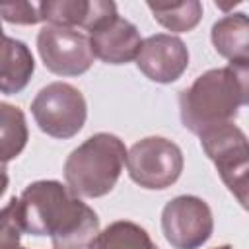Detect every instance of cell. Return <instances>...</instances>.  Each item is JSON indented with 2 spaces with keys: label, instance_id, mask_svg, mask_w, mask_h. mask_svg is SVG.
<instances>
[{
  "label": "cell",
  "instance_id": "6",
  "mask_svg": "<svg viewBox=\"0 0 249 249\" xmlns=\"http://www.w3.org/2000/svg\"><path fill=\"white\" fill-rule=\"evenodd\" d=\"M200 146L208 160L214 163L224 185L247 208V171H249V150L245 132L233 124H222L202 132Z\"/></svg>",
  "mask_w": 249,
  "mask_h": 249
},
{
  "label": "cell",
  "instance_id": "9",
  "mask_svg": "<svg viewBox=\"0 0 249 249\" xmlns=\"http://www.w3.org/2000/svg\"><path fill=\"white\" fill-rule=\"evenodd\" d=\"M138 70L156 84H171L189 66V49L171 33H156L142 41L136 54Z\"/></svg>",
  "mask_w": 249,
  "mask_h": 249
},
{
  "label": "cell",
  "instance_id": "15",
  "mask_svg": "<svg viewBox=\"0 0 249 249\" xmlns=\"http://www.w3.org/2000/svg\"><path fill=\"white\" fill-rule=\"evenodd\" d=\"M29 130L19 107L0 101V163L16 160L27 146Z\"/></svg>",
  "mask_w": 249,
  "mask_h": 249
},
{
  "label": "cell",
  "instance_id": "21",
  "mask_svg": "<svg viewBox=\"0 0 249 249\" xmlns=\"http://www.w3.org/2000/svg\"><path fill=\"white\" fill-rule=\"evenodd\" d=\"M4 39V29H2V19H0V41Z\"/></svg>",
  "mask_w": 249,
  "mask_h": 249
},
{
  "label": "cell",
  "instance_id": "20",
  "mask_svg": "<svg viewBox=\"0 0 249 249\" xmlns=\"http://www.w3.org/2000/svg\"><path fill=\"white\" fill-rule=\"evenodd\" d=\"M214 249H231V245L226 243V245H220V247H214Z\"/></svg>",
  "mask_w": 249,
  "mask_h": 249
},
{
  "label": "cell",
  "instance_id": "1",
  "mask_svg": "<svg viewBox=\"0 0 249 249\" xmlns=\"http://www.w3.org/2000/svg\"><path fill=\"white\" fill-rule=\"evenodd\" d=\"M23 230L35 237H51L54 249H86L99 231L91 206L54 179L29 183L19 195Z\"/></svg>",
  "mask_w": 249,
  "mask_h": 249
},
{
  "label": "cell",
  "instance_id": "11",
  "mask_svg": "<svg viewBox=\"0 0 249 249\" xmlns=\"http://www.w3.org/2000/svg\"><path fill=\"white\" fill-rule=\"evenodd\" d=\"M37 8L41 21H47V25L82 27L89 33L117 16V4L111 0H47L39 2Z\"/></svg>",
  "mask_w": 249,
  "mask_h": 249
},
{
  "label": "cell",
  "instance_id": "18",
  "mask_svg": "<svg viewBox=\"0 0 249 249\" xmlns=\"http://www.w3.org/2000/svg\"><path fill=\"white\" fill-rule=\"evenodd\" d=\"M0 19L16 25H35L41 21V16L33 2H0Z\"/></svg>",
  "mask_w": 249,
  "mask_h": 249
},
{
  "label": "cell",
  "instance_id": "14",
  "mask_svg": "<svg viewBox=\"0 0 249 249\" xmlns=\"http://www.w3.org/2000/svg\"><path fill=\"white\" fill-rule=\"evenodd\" d=\"M86 249H160L150 233L130 222V220H117L111 222L105 230L97 231V235L89 241Z\"/></svg>",
  "mask_w": 249,
  "mask_h": 249
},
{
  "label": "cell",
  "instance_id": "19",
  "mask_svg": "<svg viewBox=\"0 0 249 249\" xmlns=\"http://www.w3.org/2000/svg\"><path fill=\"white\" fill-rule=\"evenodd\" d=\"M8 183H10V177H8V169L4 163H0V196L6 193L8 189Z\"/></svg>",
  "mask_w": 249,
  "mask_h": 249
},
{
  "label": "cell",
  "instance_id": "8",
  "mask_svg": "<svg viewBox=\"0 0 249 249\" xmlns=\"http://www.w3.org/2000/svg\"><path fill=\"white\" fill-rule=\"evenodd\" d=\"M37 51L45 68L56 76H80L93 64L86 33L60 25H43L37 33Z\"/></svg>",
  "mask_w": 249,
  "mask_h": 249
},
{
  "label": "cell",
  "instance_id": "3",
  "mask_svg": "<svg viewBox=\"0 0 249 249\" xmlns=\"http://www.w3.org/2000/svg\"><path fill=\"white\" fill-rule=\"evenodd\" d=\"M124 160V142L111 132H97L74 148L66 158V187L76 196H105L117 185Z\"/></svg>",
  "mask_w": 249,
  "mask_h": 249
},
{
  "label": "cell",
  "instance_id": "17",
  "mask_svg": "<svg viewBox=\"0 0 249 249\" xmlns=\"http://www.w3.org/2000/svg\"><path fill=\"white\" fill-rule=\"evenodd\" d=\"M25 233L19 210V196H12L4 208H0V249H25L21 235Z\"/></svg>",
  "mask_w": 249,
  "mask_h": 249
},
{
  "label": "cell",
  "instance_id": "5",
  "mask_svg": "<svg viewBox=\"0 0 249 249\" xmlns=\"http://www.w3.org/2000/svg\"><path fill=\"white\" fill-rule=\"evenodd\" d=\"M128 177L142 189L161 191L171 187L183 171L185 160L181 148L163 136H146L126 152Z\"/></svg>",
  "mask_w": 249,
  "mask_h": 249
},
{
  "label": "cell",
  "instance_id": "16",
  "mask_svg": "<svg viewBox=\"0 0 249 249\" xmlns=\"http://www.w3.org/2000/svg\"><path fill=\"white\" fill-rule=\"evenodd\" d=\"M148 10L154 19L169 31L187 33L202 19V4L198 0L187 2H148Z\"/></svg>",
  "mask_w": 249,
  "mask_h": 249
},
{
  "label": "cell",
  "instance_id": "13",
  "mask_svg": "<svg viewBox=\"0 0 249 249\" xmlns=\"http://www.w3.org/2000/svg\"><path fill=\"white\" fill-rule=\"evenodd\" d=\"M216 53L230 64H249V19L247 14L235 12L220 18L210 31Z\"/></svg>",
  "mask_w": 249,
  "mask_h": 249
},
{
  "label": "cell",
  "instance_id": "2",
  "mask_svg": "<svg viewBox=\"0 0 249 249\" xmlns=\"http://www.w3.org/2000/svg\"><path fill=\"white\" fill-rule=\"evenodd\" d=\"M249 64H228L206 70L179 93V117L185 128L202 132L233 123L247 105Z\"/></svg>",
  "mask_w": 249,
  "mask_h": 249
},
{
  "label": "cell",
  "instance_id": "7",
  "mask_svg": "<svg viewBox=\"0 0 249 249\" xmlns=\"http://www.w3.org/2000/svg\"><path fill=\"white\" fill-rule=\"evenodd\" d=\"M161 231L173 249H198L212 237V210L195 195H179L161 210Z\"/></svg>",
  "mask_w": 249,
  "mask_h": 249
},
{
  "label": "cell",
  "instance_id": "10",
  "mask_svg": "<svg viewBox=\"0 0 249 249\" xmlns=\"http://www.w3.org/2000/svg\"><path fill=\"white\" fill-rule=\"evenodd\" d=\"M88 39L93 56L105 64H126L134 60L142 45L138 27L119 14L95 27Z\"/></svg>",
  "mask_w": 249,
  "mask_h": 249
},
{
  "label": "cell",
  "instance_id": "4",
  "mask_svg": "<svg viewBox=\"0 0 249 249\" xmlns=\"http://www.w3.org/2000/svg\"><path fill=\"white\" fill-rule=\"evenodd\" d=\"M31 115L47 136L68 140L86 124L88 105L78 88L66 82H53L41 88L33 97Z\"/></svg>",
  "mask_w": 249,
  "mask_h": 249
},
{
  "label": "cell",
  "instance_id": "12",
  "mask_svg": "<svg viewBox=\"0 0 249 249\" xmlns=\"http://www.w3.org/2000/svg\"><path fill=\"white\" fill-rule=\"evenodd\" d=\"M35 72V60L29 47L4 35L0 41V93L16 95L29 84Z\"/></svg>",
  "mask_w": 249,
  "mask_h": 249
}]
</instances>
